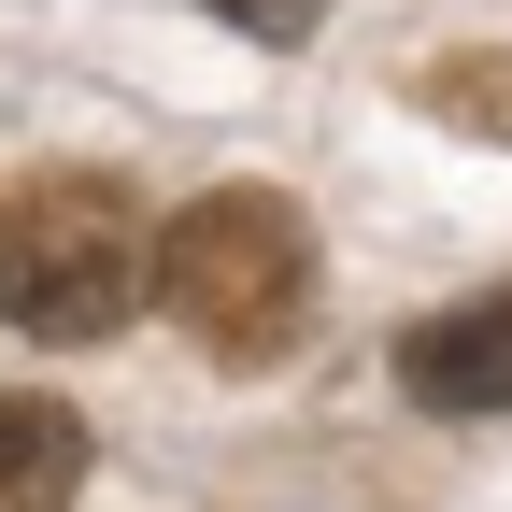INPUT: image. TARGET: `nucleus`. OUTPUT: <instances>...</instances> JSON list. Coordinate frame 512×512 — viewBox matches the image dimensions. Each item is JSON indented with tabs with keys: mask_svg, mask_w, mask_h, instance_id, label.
Instances as JSON below:
<instances>
[{
	"mask_svg": "<svg viewBox=\"0 0 512 512\" xmlns=\"http://www.w3.org/2000/svg\"><path fill=\"white\" fill-rule=\"evenodd\" d=\"M157 299V214L114 171L0 185V328L15 342H114Z\"/></svg>",
	"mask_w": 512,
	"mask_h": 512,
	"instance_id": "f257e3e1",
	"label": "nucleus"
},
{
	"mask_svg": "<svg viewBox=\"0 0 512 512\" xmlns=\"http://www.w3.org/2000/svg\"><path fill=\"white\" fill-rule=\"evenodd\" d=\"M157 313L214 370H271L313 328V214L285 185H214L157 228Z\"/></svg>",
	"mask_w": 512,
	"mask_h": 512,
	"instance_id": "f03ea898",
	"label": "nucleus"
},
{
	"mask_svg": "<svg viewBox=\"0 0 512 512\" xmlns=\"http://www.w3.org/2000/svg\"><path fill=\"white\" fill-rule=\"evenodd\" d=\"M399 399L413 413H512V285L399 328Z\"/></svg>",
	"mask_w": 512,
	"mask_h": 512,
	"instance_id": "7ed1b4c3",
	"label": "nucleus"
},
{
	"mask_svg": "<svg viewBox=\"0 0 512 512\" xmlns=\"http://www.w3.org/2000/svg\"><path fill=\"white\" fill-rule=\"evenodd\" d=\"M86 498V413L43 384H0V512H72Z\"/></svg>",
	"mask_w": 512,
	"mask_h": 512,
	"instance_id": "20e7f679",
	"label": "nucleus"
},
{
	"mask_svg": "<svg viewBox=\"0 0 512 512\" xmlns=\"http://www.w3.org/2000/svg\"><path fill=\"white\" fill-rule=\"evenodd\" d=\"M413 100H427L441 128H470V143H512V57H498V43L427 57V72H413Z\"/></svg>",
	"mask_w": 512,
	"mask_h": 512,
	"instance_id": "39448f33",
	"label": "nucleus"
},
{
	"mask_svg": "<svg viewBox=\"0 0 512 512\" xmlns=\"http://www.w3.org/2000/svg\"><path fill=\"white\" fill-rule=\"evenodd\" d=\"M214 15H228L242 43H313V29H328V0H214Z\"/></svg>",
	"mask_w": 512,
	"mask_h": 512,
	"instance_id": "423d86ee",
	"label": "nucleus"
}]
</instances>
